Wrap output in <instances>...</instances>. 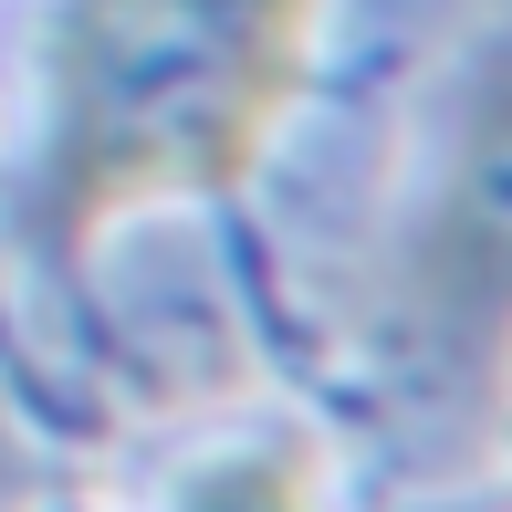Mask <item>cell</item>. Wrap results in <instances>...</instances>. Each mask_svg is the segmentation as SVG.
I'll use <instances>...</instances> for the list:
<instances>
[{
    "instance_id": "cell-1",
    "label": "cell",
    "mask_w": 512,
    "mask_h": 512,
    "mask_svg": "<svg viewBox=\"0 0 512 512\" xmlns=\"http://www.w3.org/2000/svg\"><path fill=\"white\" fill-rule=\"evenodd\" d=\"M324 0H63L42 42L32 241L74 272L126 209L262 168Z\"/></svg>"
},
{
    "instance_id": "cell-2",
    "label": "cell",
    "mask_w": 512,
    "mask_h": 512,
    "mask_svg": "<svg viewBox=\"0 0 512 512\" xmlns=\"http://www.w3.org/2000/svg\"><path fill=\"white\" fill-rule=\"evenodd\" d=\"M387 377L429 418L492 429L512 408V42H492L460 105L439 199L418 209L387 283Z\"/></svg>"
},
{
    "instance_id": "cell-3",
    "label": "cell",
    "mask_w": 512,
    "mask_h": 512,
    "mask_svg": "<svg viewBox=\"0 0 512 512\" xmlns=\"http://www.w3.org/2000/svg\"><path fill=\"white\" fill-rule=\"evenodd\" d=\"M168 512H324V471H314V439L262 429V439H230L209 450L189 481H178Z\"/></svg>"
}]
</instances>
